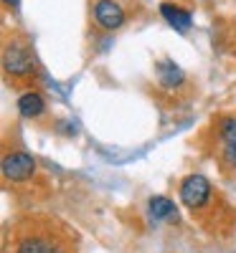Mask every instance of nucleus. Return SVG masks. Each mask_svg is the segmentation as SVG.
Segmentation results:
<instances>
[{
    "instance_id": "nucleus-3",
    "label": "nucleus",
    "mask_w": 236,
    "mask_h": 253,
    "mask_svg": "<svg viewBox=\"0 0 236 253\" xmlns=\"http://www.w3.org/2000/svg\"><path fill=\"white\" fill-rule=\"evenodd\" d=\"M3 63H5V71L13 76H31L36 71V61L31 56V51L20 43H10L3 53Z\"/></svg>"
},
{
    "instance_id": "nucleus-4",
    "label": "nucleus",
    "mask_w": 236,
    "mask_h": 253,
    "mask_svg": "<svg viewBox=\"0 0 236 253\" xmlns=\"http://www.w3.org/2000/svg\"><path fill=\"white\" fill-rule=\"evenodd\" d=\"M36 172V162L28 152H13L3 160V175L5 180H13V182H23L28 177H33Z\"/></svg>"
},
{
    "instance_id": "nucleus-8",
    "label": "nucleus",
    "mask_w": 236,
    "mask_h": 253,
    "mask_svg": "<svg viewBox=\"0 0 236 253\" xmlns=\"http://www.w3.org/2000/svg\"><path fill=\"white\" fill-rule=\"evenodd\" d=\"M221 139H224V155L231 165H236V119L221 122Z\"/></svg>"
},
{
    "instance_id": "nucleus-7",
    "label": "nucleus",
    "mask_w": 236,
    "mask_h": 253,
    "mask_svg": "<svg viewBox=\"0 0 236 253\" xmlns=\"http://www.w3.org/2000/svg\"><path fill=\"white\" fill-rule=\"evenodd\" d=\"M160 13H163V18L168 20L170 26H173L176 31H188L190 28V23H193V18H190V13H185V10H180V8H176L173 3H163L160 5Z\"/></svg>"
},
{
    "instance_id": "nucleus-2",
    "label": "nucleus",
    "mask_w": 236,
    "mask_h": 253,
    "mask_svg": "<svg viewBox=\"0 0 236 253\" xmlns=\"http://www.w3.org/2000/svg\"><path fill=\"white\" fill-rule=\"evenodd\" d=\"M208 198H211V182L203 175H188L180 182V200L185 208L198 210L208 203Z\"/></svg>"
},
{
    "instance_id": "nucleus-1",
    "label": "nucleus",
    "mask_w": 236,
    "mask_h": 253,
    "mask_svg": "<svg viewBox=\"0 0 236 253\" xmlns=\"http://www.w3.org/2000/svg\"><path fill=\"white\" fill-rule=\"evenodd\" d=\"M13 253H71L51 228H23L13 241Z\"/></svg>"
},
{
    "instance_id": "nucleus-6",
    "label": "nucleus",
    "mask_w": 236,
    "mask_h": 253,
    "mask_svg": "<svg viewBox=\"0 0 236 253\" xmlns=\"http://www.w3.org/2000/svg\"><path fill=\"white\" fill-rule=\"evenodd\" d=\"M18 112H20V117H26V119H38L41 114L46 112V104H44V99H41V94L28 91V94H23L18 99Z\"/></svg>"
},
{
    "instance_id": "nucleus-5",
    "label": "nucleus",
    "mask_w": 236,
    "mask_h": 253,
    "mask_svg": "<svg viewBox=\"0 0 236 253\" xmlns=\"http://www.w3.org/2000/svg\"><path fill=\"white\" fill-rule=\"evenodd\" d=\"M94 15H97V23L107 31H117L124 26L127 13L124 8L117 3V0H97L94 3Z\"/></svg>"
},
{
    "instance_id": "nucleus-11",
    "label": "nucleus",
    "mask_w": 236,
    "mask_h": 253,
    "mask_svg": "<svg viewBox=\"0 0 236 253\" xmlns=\"http://www.w3.org/2000/svg\"><path fill=\"white\" fill-rule=\"evenodd\" d=\"M5 3H8V5H15V3H18V0H5Z\"/></svg>"
},
{
    "instance_id": "nucleus-10",
    "label": "nucleus",
    "mask_w": 236,
    "mask_h": 253,
    "mask_svg": "<svg viewBox=\"0 0 236 253\" xmlns=\"http://www.w3.org/2000/svg\"><path fill=\"white\" fill-rule=\"evenodd\" d=\"M158 71H160V81L165 84V86H176V84H180V81H183V71L176 66V63H170V61L160 63Z\"/></svg>"
},
{
    "instance_id": "nucleus-9",
    "label": "nucleus",
    "mask_w": 236,
    "mask_h": 253,
    "mask_svg": "<svg viewBox=\"0 0 236 253\" xmlns=\"http://www.w3.org/2000/svg\"><path fill=\"white\" fill-rule=\"evenodd\" d=\"M150 218L153 220H163V218L173 220L176 218V205L170 203L168 198H163V195L150 198Z\"/></svg>"
}]
</instances>
